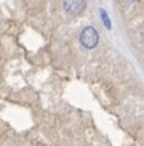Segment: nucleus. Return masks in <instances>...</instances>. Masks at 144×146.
<instances>
[{
  "label": "nucleus",
  "mask_w": 144,
  "mask_h": 146,
  "mask_svg": "<svg viewBox=\"0 0 144 146\" xmlns=\"http://www.w3.org/2000/svg\"><path fill=\"white\" fill-rule=\"evenodd\" d=\"M79 40H80V45L85 50H93V48H96L98 42H99V32L96 31V27L87 26L82 29Z\"/></svg>",
  "instance_id": "1"
},
{
  "label": "nucleus",
  "mask_w": 144,
  "mask_h": 146,
  "mask_svg": "<svg viewBox=\"0 0 144 146\" xmlns=\"http://www.w3.org/2000/svg\"><path fill=\"white\" fill-rule=\"evenodd\" d=\"M125 3H133V2H136V0H123Z\"/></svg>",
  "instance_id": "4"
},
{
  "label": "nucleus",
  "mask_w": 144,
  "mask_h": 146,
  "mask_svg": "<svg viewBox=\"0 0 144 146\" xmlns=\"http://www.w3.org/2000/svg\"><path fill=\"white\" fill-rule=\"evenodd\" d=\"M63 8L69 16H79L87 8V0H63Z\"/></svg>",
  "instance_id": "2"
},
{
  "label": "nucleus",
  "mask_w": 144,
  "mask_h": 146,
  "mask_svg": "<svg viewBox=\"0 0 144 146\" xmlns=\"http://www.w3.org/2000/svg\"><path fill=\"white\" fill-rule=\"evenodd\" d=\"M101 15H102V21H104V24H107V27H109L110 24H109V19H107V15L104 13V11H101Z\"/></svg>",
  "instance_id": "3"
}]
</instances>
